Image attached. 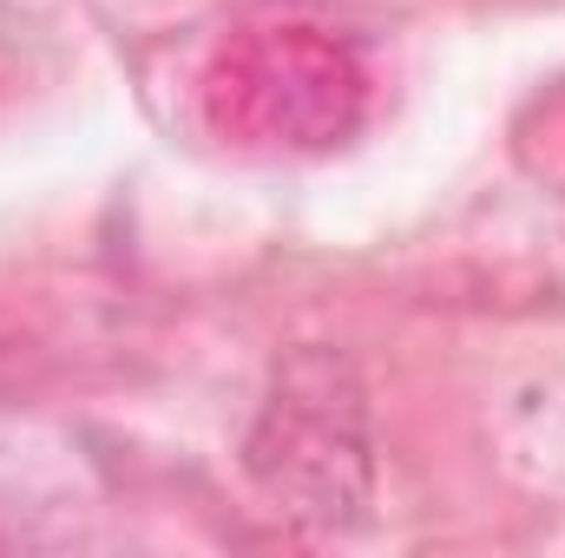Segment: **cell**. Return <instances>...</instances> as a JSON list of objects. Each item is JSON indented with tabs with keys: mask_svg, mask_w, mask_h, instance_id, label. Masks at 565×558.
<instances>
[{
	"mask_svg": "<svg viewBox=\"0 0 565 558\" xmlns=\"http://www.w3.org/2000/svg\"><path fill=\"white\" fill-rule=\"evenodd\" d=\"M250 486L316 533H349L375 500V427L355 362L329 342L289 348L244 433Z\"/></svg>",
	"mask_w": 565,
	"mask_h": 558,
	"instance_id": "obj_1",
	"label": "cell"
},
{
	"mask_svg": "<svg viewBox=\"0 0 565 558\" xmlns=\"http://www.w3.org/2000/svg\"><path fill=\"white\" fill-rule=\"evenodd\" d=\"M204 106H211V126L237 144L316 151L355 126L362 73L335 40L309 26H270V33L224 46L204 86Z\"/></svg>",
	"mask_w": 565,
	"mask_h": 558,
	"instance_id": "obj_2",
	"label": "cell"
}]
</instances>
